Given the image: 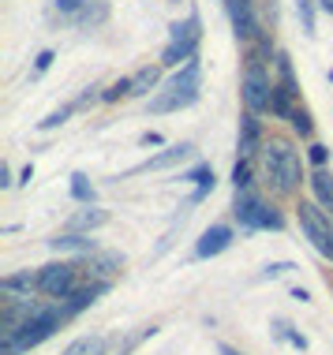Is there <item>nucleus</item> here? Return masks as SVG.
Segmentation results:
<instances>
[{"label":"nucleus","mask_w":333,"mask_h":355,"mask_svg":"<svg viewBox=\"0 0 333 355\" xmlns=\"http://www.w3.org/2000/svg\"><path fill=\"white\" fill-rule=\"evenodd\" d=\"M198 94H203V68H198V56H195V60H187L184 68H176V75L150 98L146 109L154 112V116H169V112L191 109V105L198 101Z\"/></svg>","instance_id":"f257e3e1"},{"label":"nucleus","mask_w":333,"mask_h":355,"mask_svg":"<svg viewBox=\"0 0 333 355\" xmlns=\"http://www.w3.org/2000/svg\"><path fill=\"white\" fill-rule=\"evenodd\" d=\"M71 318H75V314H71L68 303L37 306V314L15 333V337H4V340H0V352H4V355H23V352H31V348H37L42 340H49L53 333L60 329L64 322H71Z\"/></svg>","instance_id":"f03ea898"},{"label":"nucleus","mask_w":333,"mask_h":355,"mask_svg":"<svg viewBox=\"0 0 333 355\" xmlns=\"http://www.w3.org/2000/svg\"><path fill=\"white\" fill-rule=\"evenodd\" d=\"M259 153H262L266 176L278 184V191H284V195L300 191V184H303V157H300V150H292L289 142H266Z\"/></svg>","instance_id":"7ed1b4c3"},{"label":"nucleus","mask_w":333,"mask_h":355,"mask_svg":"<svg viewBox=\"0 0 333 355\" xmlns=\"http://www.w3.org/2000/svg\"><path fill=\"white\" fill-rule=\"evenodd\" d=\"M198 42H203V19L198 12H191L184 23H173V34H169V45L161 49V68H184L187 60L198 56Z\"/></svg>","instance_id":"20e7f679"},{"label":"nucleus","mask_w":333,"mask_h":355,"mask_svg":"<svg viewBox=\"0 0 333 355\" xmlns=\"http://www.w3.org/2000/svg\"><path fill=\"white\" fill-rule=\"evenodd\" d=\"M240 98H244V109L251 112H270V101H273V79H270V68H266V60L259 56H247V68L240 75Z\"/></svg>","instance_id":"39448f33"},{"label":"nucleus","mask_w":333,"mask_h":355,"mask_svg":"<svg viewBox=\"0 0 333 355\" xmlns=\"http://www.w3.org/2000/svg\"><path fill=\"white\" fill-rule=\"evenodd\" d=\"M232 214H236V220H240V228H247V232H262V228H273V232H278V228H284V217L266 202L262 195H255L251 187L236 191Z\"/></svg>","instance_id":"423d86ee"},{"label":"nucleus","mask_w":333,"mask_h":355,"mask_svg":"<svg viewBox=\"0 0 333 355\" xmlns=\"http://www.w3.org/2000/svg\"><path fill=\"white\" fill-rule=\"evenodd\" d=\"M296 217H300L303 236L311 239V247H315L322 258L333 262V214H326L318 202H300Z\"/></svg>","instance_id":"0eeeda50"},{"label":"nucleus","mask_w":333,"mask_h":355,"mask_svg":"<svg viewBox=\"0 0 333 355\" xmlns=\"http://www.w3.org/2000/svg\"><path fill=\"white\" fill-rule=\"evenodd\" d=\"M42 295H49V300L56 303H64L68 295L79 288V273H83V266H75V262H49V266H42Z\"/></svg>","instance_id":"6e6552de"},{"label":"nucleus","mask_w":333,"mask_h":355,"mask_svg":"<svg viewBox=\"0 0 333 355\" xmlns=\"http://www.w3.org/2000/svg\"><path fill=\"white\" fill-rule=\"evenodd\" d=\"M225 12H228V19H232V31H236L240 42H262L255 0H225Z\"/></svg>","instance_id":"1a4fd4ad"},{"label":"nucleus","mask_w":333,"mask_h":355,"mask_svg":"<svg viewBox=\"0 0 333 355\" xmlns=\"http://www.w3.org/2000/svg\"><path fill=\"white\" fill-rule=\"evenodd\" d=\"M49 251H56V254H79V258H90V254H98V239H90L87 232H68V228H64L60 236H53V239H49Z\"/></svg>","instance_id":"9d476101"},{"label":"nucleus","mask_w":333,"mask_h":355,"mask_svg":"<svg viewBox=\"0 0 333 355\" xmlns=\"http://www.w3.org/2000/svg\"><path fill=\"white\" fill-rule=\"evenodd\" d=\"M236 150H240V157H255V153L262 150V120H259V112L244 109V116H240V139H236Z\"/></svg>","instance_id":"9b49d317"},{"label":"nucleus","mask_w":333,"mask_h":355,"mask_svg":"<svg viewBox=\"0 0 333 355\" xmlns=\"http://www.w3.org/2000/svg\"><path fill=\"white\" fill-rule=\"evenodd\" d=\"M228 247H232V228L228 225H210L203 236H198L195 258H217L221 251H228Z\"/></svg>","instance_id":"f8f14e48"},{"label":"nucleus","mask_w":333,"mask_h":355,"mask_svg":"<svg viewBox=\"0 0 333 355\" xmlns=\"http://www.w3.org/2000/svg\"><path fill=\"white\" fill-rule=\"evenodd\" d=\"M109 288H112V281H105V277H90V281L75 288V292H71L64 303L71 306V314H79V311H87V306H94V303H98L101 295L109 292Z\"/></svg>","instance_id":"ddd939ff"},{"label":"nucleus","mask_w":333,"mask_h":355,"mask_svg":"<svg viewBox=\"0 0 333 355\" xmlns=\"http://www.w3.org/2000/svg\"><path fill=\"white\" fill-rule=\"evenodd\" d=\"M195 157V142H173V146H165L161 153H154V157L146 161V172H165V168H173V165H184V161H191Z\"/></svg>","instance_id":"4468645a"},{"label":"nucleus","mask_w":333,"mask_h":355,"mask_svg":"<svg viewBox=\"0 0 333 355\" xmlns=\"http://www.w3.org/2000/svg\"><path fill=\"white\" fill-rule=\"evenodd\" d=\"M109 225V209H101L98 202L94 206H83L79 214H71V220H68V232H98V228H105Z\"/></svg>","instance_id":"2eb2a0df"},{"label":"nucleus","mask_w":333,"mask_h":355,"mask_svg":"<svg viewBox=\"0 0 333 355\" xmlns=\"http://www.w3.org/2000/svg\"><path fill=\"white\" fill-rule=\"evenodd\" d=\"M0 292H8V295H34V292H42V273H37V270L8 273L4 281H0Z\"/></svg>","instance_id":"dca6fc26"},{"label":"nucleus","mask_w":333,"mask_h":355,"mask_svg":"<svg viewBox=\"0 0 333 355\" xmlns=\"http://www.w3.org/2000/svg\"><path fill=\"white\" fill-rule=\"evenodd\" d=\"M157 86H161V64H146V68H139L131 75L128 98H150V94H157Z\"/></svg>","instance_id":"f3484780"},{"label":"nucleus","mask_w":333,"mask_h":355,"mask_svg":"<svg viewBox=\"0 0 333 355\" xmlns=\"http://www.w3.org/2000/svg\"><path fill=\"white\" fill-rule=\"evenodd\" d=\"M120 266H123V254H117V251H105V254H90V270H87V277H105V281H112V277L120 273Z\"/></svg>","instance_id":"a211bd4d"},{"label":"nucleus","mask_w":333,"mask_h":355,"mask_svg":"<svg viewBox=\"0 0 333 355\" xmlns=\"http://www.w3.org/2000/svg\"><path fill=\"white\" fill-rule=\"evenodd\" d=\"M307 184H311L315 202L326 209V214H333V176H330V168H315V176H311Z\"/></svg>","instance_id":"6ab92c4d"},{"label":"nucleus","mask_w":333,"mask_h":355,"mask_svg":"<svg viewBox=\"0 0 333 355\" xmlns=\"http://www.w3.org/2000/svg\"><path fill=\"white\" fill-rule=\"evenodd\" d=\"M75 23H79V26H87V31H98L101 23H109V4H105V0H87Z\"/></svg>","instance_id":"aec40b11"},{"label":"nucleus","mask_w":333,"mask_h":355,"mask_svg":"<svg viewBox=\"0 0 333 355\" xmlns=\"http://www.w3.org/2000/svg\"><path fill=\"white\" fill-rule=\"evenodd\" d=\"M109 337H101V333H94V337H79L71 340L68 348H64V355H109Z\"/></svg>","instance_id":"412c9836"},{"label":"nucleus","mask_w":333,"mask_h":355,"mask_svg":"<svg viewBox=\"0 0 333 355\" xmlns=\"http://www.w3.org/2000/svg\"><path fill=\"white\" fill-rule=\"evenodd\" d=\"M71 198H75V202H83V206L98 202V187L90 184L87 172H75V176H71Z\"/></svg>","instance_id":"4be33fe9"},{"label":"nucleus","mask_w":333,"mask_h":355,"mask_svg":"<svg viewBox=\"0 0 333 355\" xmlns=\"http://www.w3.org/2000/svg\"><path fill=\"white\" fill-rule=\"evenodd\" d=\"M255 184V157H236L232 165V187L236 191H247Z\"/></svg>","instance_id":"5701e85b"},{"label":"nucleus","mask_w":333,"mask_h":355,"mask_svg":"<svg viewBox=\"0 0 333 355\" xmlns=\"http://www.w3.org/2000/svg\"><path fill=\"white\" fill-rule=\"evenodd\" d=\"M296 15H300V26L307 37H315V15H318V0H296Z\"/></svg>","instance_id":"b1692460"},{"label":"nucleus","mask_w":333,"mask_h":355,"mask_svg":"<svg viewBox=\"0 0 333 355\" xmlns=\"http://www.w3.org/2000/svg\"><path fill=\"white\" fill-rule=\"evenodd\" d=\"M75 109H79V101H64L60 109H53L49 116H45L42 123H37V128H42V131H56V128H60V123H68V116H71Z\"/></svg>","instance_id":"393cba45"},{"label":"nucleus","mask_w":333,"mask_h":355,"mask_svg":"<svg viewBox=\"0 0 333 355\" xmlns=\"http://www.w3.org/2000/svg\"><path fill=\"white\" fill-rule=\"evenodd\" d=\"M289 128L296 131L300 139H307L311 131H315V123H311V116H307V109H300V105H296V109H292V116H289Z\"/></svg>","instance_id":"a878e982"},{"label":"nucleus","mask_w":333,"mask_h":355,"mask_svg":"<svg viewBox=\"0 0 333 355\" xmlns=\"http://www.w3.org/2000/svg\"><path fill=\"white\" fill-rule=\"evenodd\" d=\"M83 4H87V0H53V12H60L64 19H79V12H83Z\"/></svg>","instance_id":"bb28decb"},{"label":"nucleus","mask_w":333,"mask_h":355,"mask_svg":"<svg viewBox=\"0 0 333 355\" xmlns=\"http://www.w3.org/2000/svg\"><path fill=\"white\" fill-rule=\"evenodd\" d=\"M128 94H131V79H117V83H109V86H105L101 101H120V98H128Z\"/></svg>","instance_id":"cd10ccee"},{"label":"nucleus","mask_w":333,"mask_h":355,"mask_svg":"<svg viewBox=\"0 0 333 355\" xmlns=\"http://www.w3.org/2000/svg\"><path fill=\"white\" fill-rule=\"evenodd\" d=\"M292 270H296L292 262H270V266H266V270L259 273V281H278V277H289Z\"/></svg>","instance_id":"c85d7f7f"},{"label":"nucleus","mask_w":333,"mask_h":355,"mask_svg":"<svg viewBox=\"0 0 333 355\" xmlns=\"http://www.w3.org/2000/svg\"><path fill=\"white\" fill-rule=\"evenodd\" d=\"M53 60H56V53L53 49H42V53H37V60H34V71L31 75H34V79H42V75L53 68Z\"/></svg>","instance_id":"c756f323"},{"label":"nucleus","mask_w":333,"mask_h":355,"mask_svg":"<svg viewBox=\"0 0 333 355\" xmlns=\"http://www.w3.org/2000/svg\"><path fill=\"white\" fill-rule=\"evenodd\" d=\"M206 176H214V168H210V165H195V168H187L180 180H187V184H195V187H198Z\"/></svg>","instance_id":"7c9ffc66"},{"label":"nucleus","mask_w":333,"mask_h":355,"mask_svg":"<svg viewBox=\"0 0 333 355\" xmlns=\"http://www.w3.org/2000/svg\"><path fill=\"white\" fill-rule=\"evenodd\" d=\"M307 157H311V165H315V168H326V165H330V150L318 146V142L307 150Z\"/></svg>","instance_id":"2f4dec72"},{"label":"nucleus","mask_w":333,"mask_h":355,"mask_svg":"<svg viewBox=\"0 0 333 355\" xmlns=\"http://www.w3.org/2000/svg\"><path fill=\"white\" fill-rule=\"evenodd\" d=\"M289 344H292V348H296V352H307V337H303V333H296V329H292Z\"/></svg>","instance_id":"473e14b6"},{"label":"nucleus","mask_w":333,"mask_h":355,"mask_svg":"<svg viewBox=\"0 0 333 355\" xmlns=\"http://www.w3.org/2000/svg\"><path fill=\"white\" fill-rule=\"evenodd\" d=\"M12 184H15V180H12V165L4 161V165H0V187H12Z\"/></svg>","instance_id":"72a5a7b5"},{"label":"nucleus","mask_w":333,"mask_h":355,"mask_svg":"<svg viewBox=\"0 0 333 355\" xmlns=\"http://www.w3.org/2000/svg\"><path fill=\"white\" fill-rule=\"evenodd\" d=\"M142 146H161V135L157 131H146V135H142Z\"/></svg>","instance_id":"f704fd0d"},{"label":"nucleus","mask_w":333,"mask_h":355,"mask_svg":"<svg viewBox=\"0 0 333 355\" xmlns=\"http://www.w3.org/2000/svg\"><path fill=\"white\" fill-rule=\"evenodd\" d=\"M217 355H244V352H240V348H232V344H225V340H221V344H217Z\"/></svg>","instance_id":"c9c22d12"},{"label":"nucleus","mask_w":333,"mask_h":355,"mask_svg":"<svg viewBox=\"0 0 333 355\" xmlns=\"http://www.w3.org/2000/svg\"><path fill=\"white\" fill-rule=\"evenodd\" d=\"M31 180H34V168H31V165H26L23 172H19V184H23V187H31Z\"/></svg>","instance_id":"e433bc0d"},{"label":"nucleus","mask_w":333,"mask_h":355,"mask_svg":"<svg viewBox=\"0 0 333 355\" xmlns=\"http://www.w3.org/2000/svg\"><path fill=\"white\" fill-rule=\"evenodd\" d=\"M292 300H300V303H311V292H307V288H292Z\"/></svg>","instance_id":"4c0bfd02"},{"label":"nucleus","mask_w":333,"mask_h":355,"mask_svg":"<svg viewBox=\"0 0 333 355\" xmlns=\"http://www.w3.org/2000/svg\"><path fill=\"white\" fill-rule=\"evenodd\" d=\"M318 8H322V12H330V15H333V0H318Z\"/></svg>","instance_id":"58836bf2"}]
</instances>
